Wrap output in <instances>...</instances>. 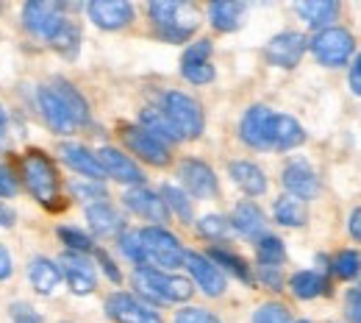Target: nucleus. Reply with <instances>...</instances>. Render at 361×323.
I'll list each match as a JSON object with an SVG mask.
<instances>
[{
	"label": "nucleus",
	"instance_id": "nucleus-36",
	"mask_svg": "<svg viewBox=\"0 0 361 323\" xmlns=\"http://www.w3.org/2000/svg\"><path fill=\"white\" fill-rule=\"evenodd\" d=\"M334 271L339 278H353L361 274V254L359 251H342L334 259Z\"/></svg>",
	"mask_w": 361,
	"mask_h": 323
},
{
	"label": "nucleus",
	"instance_id": "nucleus-46",
	"mask_svg": "<svg viewBox=\"0 0 361 323\" xmlns=\"http://www.w3.org/2000/svg\"><path fill=\"white\" fill-rule=\"evenodd\" d=\"M14 195H17V179L6 165H0V198H14Z\"/></svg>",
	"mask_w": 361,
	"mask_h": 323
},
{
	"label": "nucleus",
	"instance_id": "nucleus-26",
	"mask_svg": "<svg viewBox=\"0 0 361 323\" xmlns=\"http://www.w3.org/2000/svg\"><path fill=\"white\" fill-rule=\"evenodd\" d=\"M28 278H31V284H34L37 293L50 295V293L59 287V281H61V271H59L56 262H50L45 257H37V259L28 265Z\"/></svg>",
	"mask_w": 361,
	"mask_h": 323
},
{
	"label": "nucleus",
	"instance_id": "nucleus-12",
	"mask_svg": "<svg viewBox=\"0 0 361 323\" xmlns=\"http://www.w3.org/2000/svg\"><path fill=\"white\" fill-rule=\"evenodd\" d=\"M94 156H97V162H100V168H103V176H111V179H117L120 184L142 187L145 173L139 170V165H134V162H131L126 153H120L117 148H100Z\"/></svg>",
	"mask_w": 361,
	"mask_h": 323
},
{
	"label": "nucleus",
	"instance_id": "nucleus-53",
	"mask_svg": "<svg viewBox=\"0 0 361 323\" xmlns=\"http://www.w3.org/2000/svg\"><path fill=\"white\" fill-rule=\"evenodd\" d=\"M0 137H3V112H0Z\"/></svg>",
	"mask_w": 361,
	"mask_h": 323
},
{
	"label": "nucleus",
	"instance_id": "nucleus-50",
	"mask_svg": "<svg viewBox=\"0 0 361 323\" xmlns=\"http://www.w3.org/2000/svg\"><path fill=\"white\" fill-rule=\"evenodd\" d=\"M262 278L270 284V287H281V268H262Z\"/></svg>",
	"mask_w": 361,
	"mask_h": 323
},
{
	"label": "nucleus",
	"instance_id": "nucleus-15",
	"mask_svg": "<svg viewBox=\"0 0 361 323\" xmlns=\"http://www.w3.org/2000/svg\"><path fill=\"white\" fill-rule=\"evenodd\" d=\"M123 137H126V145L134 151L139 159H145V162H150V165H156V168H164V165L170 162V148H167L161 139L147 134L142 126H139V129H136V126L134 129H126Z\"/></svg>",
	"mask_w": 361,
	"mask_h": 323
},
{
	"label": "nucleus",
	"instance_id": "nucleus-11",
	"mask_svg": "<svg viewBox=\"0 0 361 323\" xmlns=\"http://www.w3.org/2000/svg\"><path fill=\"white\" fill-rule=\"evenodd\" d=\"M59 271H61V276L67 278V284H70V290L75 295H90L92 290L97 287V274H94L92 262L84 254H73V251L64 254L59 259Z\"/></svg>",
	"mask_w": 361,
	"mask_h": 323
},
{
	"label": "nucleus",
	"instance_id": "nucleus-16",
	"mask_svg": "<svg viewBox=\"0 0 361 323\" xmlns=\"http://www.w3.org/2000/svg\"><path fill=\"white\" fill-rule=\"evenodd\" d=\"M183 265L189 268V274L195 276L197 287H200L206 295L217 298V295H223V293H226V276H223V271H220V268H217V265H214L209 257H200V254H186Z\"/></svg>",
	"mask_w": 361,
	"mask_h": 323
},
{
	"label": "nucleus",
	"instance_id": "nucleus-44",
	"mask_svg": "<svg viewBox=\"0 0 361 323\" xmlns=\"http://www.w3.org/2000/svg\"><path fill=\"white\" fill-rule=\"evenodd\" d=\"M345 315L350 323H361V290H350L345 298Z\"/></svg>",
	"mask_w": 361,
	"mask_h": 323
},
{
	"label": "nucleus",
	"instance_id": "nucleus-32",
	"mask_svg": "<svg viewBox=\"0 0 361 323\" xmlns=\"http://www.w3.org/2000/svg\"><path fill=\"white\" fill-rule=\"evenodd\" d=\"M161 201L167 204V209H173L183 223H192V204L186 198V192L176 184H164L161 187Z\"/></svg>",
	"mask_w": 361,
	"mask_h": 323
},
{
	"label": "nucleus",
	"instance_id": "nucleus-19",
	"mask_svg": "<svg viewBox=\"0 0 361 323\" xmlns=\"http://www.w3.org/2000/svg\"><path fill=\"white\" fill-rule=\"evenodd\" d=\"M180 179H183L186 189H189L192 195H197V198H209V195L217 192V176H214V170H212L206 162L186 159V162L180 165Z\"/></svg>",
	"mask_w": 361,
	"mask_h": 323
},
{
	"label": "nucleus",
	"instance_id": "nucleus-20",
	"mask_svg": "<svg viewBox=\"0 0 361 323\" xmlns=\"http://www.w3.org/2000/svg\"><path fill=\"white\" fill-rule=\"evenodd\" d=\"M59 153H61L64 165H67V168H73L75 173H81V176H87V179H94V182H100V179H103V168H100L97 156H94L92 151H87L84 145L64 142V145L59 148Z\"/></svg>",
	"mask_w": 361,
	"mask_h": 323
},
{
	"label": "nucleus",
	"instance_id": "nucleus-35",
	"mask_svg": "<svg viewBox=\"0 0 361 323\" xmlns=\"http://www.w3.org/2000/svg\"><path fill=\"white\" fill-rule=\"evenodd\" d=\"M120 251H123V257H128L139 268L147 265V259H145V245H142V234H139V231H123V237H120Z\"/></svg>",
	"mask_w": 361,
	"mask_h": 323
},
{
	"label": "nucleus",
	"instance_id": "nucleus-22",
	"mask_svg": "<svg viewBox=\"0 0 361 323\" xmlns=\"http://www.w3.org/2000/svg\"><path fill=\"white\" fill-rule=\"evenodd\" d=\"M295 11L312 25V28H331V23L336 20L339 14V3L334 0H300L295 3Z\"/></svg>",
	"mask_w": 361,
	"mask_h": 323
},
{
	"label": "nucleus",
	"instance_id": "nucleus-39",
	"mask_svg": "<svg viewBox=\"0 0 361 323\" xmlns=\"http://www.w3.org/2000/svg\"><path fill=\"white\" fill-rule=\"evenodd\" d=\"M180 73L186 81L192 84H209L214 78V67L209 61H200V64H180Z\"/></svg>",
	"mask_w": 361,
	"mask_h": 323
},
{
	"label": "nucleus",
	"instance_id": "nucleus-52",
	"mask_svg": "<svg viewBox=\"0 0 361 323\" xmlns=\"http://www.w3.org/2000/svg\"><path fill=\"white\" fill-rule=\"evenodd\" d=\"M11 223H14V215L0 204V226H11Z\"/></svg>",
	"mask_w": 361,
	"mask_h": 323
},
{
	"label": "nucleus",
	"instance_id": "nucleus-18",
	"mask_svg": "<svg viewBox=\"0 0 361 323\" xmlns=\"http://www.w3.org/2000/svg\"><path fill=\"white\" fill-rule=\"evenodd\" d=\"M126 206L136 212L139 218H147L153 223H167V215H170L161 195H156L153 189H145V187H134L126 192Z\"/></svg>",
	"mask_w": 361,
	"mask_h": 323
},
{
	"label": "nucleus",
	"instance_id": "nucleus-24",
	"mask_svg": "<svg viewBox=\"0 0 361 323\" xmlns=\"http://www.w3.org/2000/svg\"><path fill=\"white\" fill-rule=\"evenodd\" d=\"M87 221H90L92 231L100 234V237H114V234L123 231L120 212L111 204H106V201H97V204L87 206Z\"/></svg>",
	"mask_w": 361,
	"mask_h": 323
},
{
	"label": "nucleus",
	"instance_id": "nucleus-14",
	"mask_svg": "<svg viewBox=\"0 0 361 323\" xmlns=\"http://www.w3.org/2000/svg\"><path fill=\"white\" fill-rule=\"evenodd\" d=\"M309 47V40L298 31H286V34H278L275 40H270L267 45V59H270L275 67H298V61L303 59Z\"/></svg>",
	"mask_w": 361,
	"mask_h": 323
},
{
	"label": "nucleus",
	"instance_id": "nucleus-21",
	"mask_svg": "<svg viewBox=\"0 0 361 323\" xmlns=\"http://www.w3.org/2000/svg\"><path fill=\"white\" fill-rule=\"evenodd\" d=\"M303 139H306V131H303V126L295 117H289V114H275L272 117L270 148H275V151H292Z\"/></svg>",
	"mask_w": 361,
	"mask_h": 323
},
{
	"label": "nucleus",
	"instance_id": "nucleus-31",
	"mask_svg": "<svg viewBox=\"0 0 361 323\" xmlns=\"http://www.w3.org/2000/svg\"><path fill=\"white\" fill-rule=\"evenodd\" d=\"M289 287H292V293L298 295V298H317L322 290H325V278L314 274V271H303V274H295L292 281H289Z\"/></svg>",
	"mask_w": 361,
	"mask_h": 323
},
{
	"label": "nucleus",
	"instance_id": "nucleus-51",
	"mask_svg": "<svg viewBox=\"0 0 361 323\" xmlns=\"http://www.w3.org/2000/svg\"><path fill=\"white\" fill-rule=\"evenodd\" d=\"M348 229H350V234H353L356 240H361V209H356V212L350 215V226H348Z\"/></svg>",
	"mask_w": 361,
	"mask_h": 323
},
{
	"label": "nucleus",
	"instance_id": "nucleus-38",
	"mask_svg": "<svg viewBox=\"0 0 361 323\" xmlns=\"http://www.w3.org/2000/svg\"><path fill=\"white\" fill-rule=\"evenodd\" d=\"M253 323H292L289 310L281 304H262L253 315Z\"/></svg>",
	"mask_w": 361,
	"mask_h": 323
},
{
	"label": "nucleus",
	"instance_id": "nucleus-8",
	"mask_svg": "<svg viewBox=\"0 0 361 323\" xmlns=\"http://www.w3.org/2000/svg\"><path fill=\"white\" fill-rule=\"evenodd\" d=\"M23 23L31 34L42 37V40H53L56 31L67 23V17L61 14V6L59 3H45V0H31L25 8H23Z\"/></svg>",
	"mask_w": 361,
	"mask_h": 323
},
{
	"label": "nucleus",
	"instance_id": "nucleus-48",
	"mask_svg": "<svg viewBox=\"0 0 361 323\" xmlns=\"http://www.w3.org/2000/svg\"><path fill=\"white\" fill-rule=\"evenodd\" d=\"M97 259H100V265H103V271H106V276L111 278V281H120V271L114 268V262L103 254V251H97Z\"/></svg>",
	"mask_w": 361,
	"mask_h": 323
},
{
	"label": "nucleus",
	"instance_id": "nucleus-33",
	"mask_svg": "<svg viewBox=\"0 0 361 323\" xmlns=\"http://www.w3.org/2000/svg\"><path fill=\"white\" fill-rule=\"evenodd\" d=\"M209 259H214L217 268H228L231 274H236L239 278L250 281V271H247L245 259H239L236 254H231V251H226V248H212V257H209Z\"/></svg>",
	"mask_w": 361,
	"mask_h": 323
},
{
	"label": "nucleus",
	"instance_id": "nucleus-45",
	"mask_svg": "<svg viewBox=\"0 0 361 323\" xmlns=\"http://www.w3.org/2000/svg\"><path fill=\"white\" fill-rule=\"evenodd\" d=\"M11 318H14V323H42V318L37 315V310H31L28 304H14L11 307Z\"/></svg>",
	"mask_w": 361,
	"mask_h": 323
},
{
	"label": "nucleus",
	"instance_id": "nucleus-28",
	"mask_svg": "<svg viewBox=\"0 0 361 323\" xmlns=\"http://www.w3.org/2000/svg\"><path fill=\"white\" fill-rule=\"evenodd\" d=\"M139 120H142V129H145L147 134H153L156 139H161L164 145H167V142H178L180 139L178 131L173 129V123L167 120V114H164L161 109H145Z\"/></svg>",
	"mask_w": 361,
	"mask_h": 323
},
{
	"label": "nucleus",
	"instance_id": "nucleus-41",
	"mask_svg": "<svg viewBox=\"0 0 361 323\" xmlns=\"http://www.w3.org/2000/svg\"><path fill=\"white\" fill-rule=\"evenodd\" d=\"M59 237L64 240V245L73 248V254H87L92 251V240L78 229H59Z\"/></svg>",
	"mask_w": 361,
	"mask_h": 323
},
{
	"label": "nucleus",
	"instance_id": "nucleus-1",
	"mask_svg": "<svg viewBox=\"0 0 361 323\" xmlns=\"http://www.w3.org/2000/svg\"><path fill=\"white\" fill-rule=\"evenodd\" d=\"M39 109L56 134H73L78 126L90 123V106L67 81H56L39 90Z\"/></svg>",
	"mask_w": 361,
	"mask_h": 323
},
{
	"label": "nucleus",
	"instance_id": "nucleus-27",
	"mask_svg": "<svg viewBox=\"0 0 361 323\" xmlns=\"http://www.w3.org/2000/svg\"><path fill=\"white\" fill-rule=\"evenodd\" d=\"M242 14H245V6L236 3V0H217L209 6V20L217 31H233L239 28L242 23Z\"/></svg>",
	"mask_w": 361,
	"mask_h": 323
},
{
	"label": "nucleus",
	"instance_id": "nucleus-4",
	"mask_svg": "<svg viewBox=\"0 0 361 323\" xmlns=\"http://www.w3.org/2000/svg\"><path fill=\"white\" fill-rule=\"evenodd\" d=\"M161 103V112L167 114L180 139H195L203 134V109L195 98L183 93H167Z\"/></svg>",
	"mask_w": 361,
	"mask_h": 323
},
{
	"label": "nucleus",
	"instance_id": "nucleus-6",
	"mask_svg": "<svg viewBox=\"0 0 361 323\" xmlns=\"http://www.w3.org/2000/svg\"><path fill=\"white\" fill-rule=\"evenodd\" d=\"M23 179H25L28 189L34 192V198L42 201L45 206H53L59 201V176L47 156L28 153L23 159Z\"/></svg>",
	"mask_w": 361,
	"mask_h": 323
},
{
	"label": "nucleus",
	"instance_id": "nucleus-5",
	"mask_svg": "<svg viewBox=\"0 0 361 323\" xmlns=\"http://www.w3.org/2000/svg\"><path fill=\"white\" fill-rule=\"evenodd\" d=\"M142 234V245H145V259L159 265V268H180L186 259V251L180 245L176 234H170L161 226H147L139 231Z\"/></svg>",
	"mask_w": 361,
	"mask_h": 323
},
{
	"label": "nucleus",
	"instance_id": "nucleus-23",
	"mask_svg": "<svg viewBox=\"0 0 361 323\" xmlns=\"http://www.w3.org/2000/svg\"><path fill=\"white\" fill-rule=\"evenodd\" d=\"M231 223H233V229L239 231L242 237H250V240L264 237V212H262L253 201H242V204L233 209Z\"/></svg>",
	"mask_w": 361,
	"mask_h": 323
},
{
	"label": "nucleus",
	"instance_id": "nucleus-40",
	"mask_svg": "<svg viewBox=\"0 0 361 323\" xmlns=\"http://www.w3.org/2000/svg\"><path fill=\"white\" fill-rule=\"evenodd\" d=\"M70 189L81 198V201H100L103 195H106V189H103V184L100 182H94V179H78V182H70Z\"/></svg>",
	"mask_w": 361,
	"mask_h": 323
},
{
	"label": "nucleus",
	"instance_id": "nucleus-43",
	"mask_svg": "<svg viewBox=\"0 0 361 323\" xmlns=\"http://www.w3.org/2000/svg\"><path fill=\"white\" fill-rule=\"evenodd\" d=\"M176 323H220V318H214L209 310L200 307H186L176 315Z\"/></svg>",
	"mask_w": 361,
	"mask_h": 323
},
{
	"label": "nucleus",
	"instance_id": "nucleus-49",
	"mask_svg": "<svg viewBox=\"0 0 361 323\" xmlns=\"http://www.w3.org/2000/svg\"><path fill=\"white\" fill-rule=\"evenodd\" d=\"M350 87H353V93L361 98V56L353 61V70H350Z\"/></svg>",
	"mask_w": 361,
	"mask_h": 323
},
{
	"label": "nucleus",
	"instance_id": "nucleus-42",
	"mask_svg": "<svg viewBox=\"0 0 361 323\" xmlns=\"http://www.w3.org/2000/svg\"><path fill=\"white\" fill-rule=\"evenodd\" d=\"M209 56H212V42L209 40H197L195 45L186 47L180 64H200V61H209Z\"/></svg>",
	"mask_w": 361,
	"mask_h": 323
},
{
	"label": "nucleus",
	"instance_id": "nucleus-47",
	"mask_svg": "<svg viewBox=\"0 0 361 323\" xmlns=\"http://www.w3.org/2000/svg\"><path fill=\"white\" fill-rule=\"evenodd\" d=\"M11 271H14V265H11V254H8V251L0 245V281L11 276Z\"/></svg>",
	"mask_w": 361,
	"mask_h": 323
},
{
	"label": "nucleus",
	"instance_id": "nucleus-54",
	"mask_svg": "<svg viewBox=\"0 0 361 323\" xmlns=\"http://www.w3.org/2000/svg\"><path fill=\"white\" fill-rule=\"evenodd\" d=\"M300 323H309V321H300Z\"/></svg>",
	"mask_w": 361,
	"mask_h": 323
},
{
	"label": "nucleus",
	"instance_id": "nucleus-25",
	"mask_svg": "<svg viewBox=\"0 0 361 323\" xmlns=\"http://www.w3.org/2000/svg\"><path fill=\"white\" fill-rule=\"evenodd\" d=\"M231 179L242 187L247 195H264L267 192V176L253 162H231Z\"/></svg>",
	"mask_w": 361,
	"mask_h": 323
},
{
	"label": "nucleus",
	"instance_id": "nucleus-3",
	"mask_svg": "<svg viewBox=\"0 0 361 323\" xmlns=\"http://www.w3.org/2000/svg\"><path fill=\"white\" fill-rule=\"evenodd\" d=\"M150 17L159 25L161 37L170 42H183L195 34L197 28V8L189 3H178V0H156L150 3Z\"/></svg>",
	"mask_w": 361,
	"mask_h": 323
},
{
	"label": "nucleus",
	"instance_id": "nucleus-9",
	"mask_svg": "<svg viewBox=\"0 0 361 323\" xmlns=\"http://www.w3.org/2000/svg\"><path fill=\"white\" fill-rule=\"evenodd\" d=\"M106 312H109L111 321L117 323H164L161 315L150 304H145L142 298H136L131 293H114V295H109Z\"/></svg>",
	"mask_w": 361,
	"mask_h": 323
},
{
	"label": "nucleus",
	"instance_id": "nucleus-30",
	"mask_svg": "<svg viewBox=\"0 0 361 323\" xmlns=\"http://www.w3.org/2000/svg\"><path fill=\"white\" fill-rule=\"evenodd\" d=\"M256 257H259L262 268H278V265L283 262V257H286V248H283V242H281L278 237L264 234V237H259V242H256Z\"/></svg>",
	"mask_w": 361,
	"mask_h": 323
},
{
	"label": "nucleus",
	"instance_id": "nucleus-29",
	"mask_svg": "<svg viewBox=\"0 0 361 323\" xmlns=\"http://www.w3.org/2000/svg\"><path fill=\"white\" fill-rule=\"evenodd\" d=\"M272 212H275V221H278L281 226H292V229H298V226L306 223V204H303L300 198H295V195H283V198H278Z\"/></svg>",
	"mask_w": 361,
	"mask_h": 323
},
{
	"label": "nucleus",
	"instance_id": "nucleus-37",
	"mask_svg": "<svg viewBox=\"0 0 361 323\" xmlns=\"http://www.w3.org/2000/svg\"><path fill=\"white\" fill-rule=\"evenodd\" d=\"M197 229H200L203 237H209V240H223V237H228V231H231V223H228L226 218H220V215H206L197 223Z\"/></svg>",
	"mask_w": 361,
	"mask_h": 323
},
{
	"label": "nucleus",
	"instance_id": "nucleus-34",
	"mask_svg": "<svg viewBox=\"0 0 361 323\" xmlns=\"http://www.w3.org/2000/svg\"><path fill=\"white\" fill-rule=\"evenodd\" d=\"M78 42H81V31L67 20L59 31H56V37L50 40V45L56 47V50H61V53H67V56H73L75 50H78Z\"/></svg>",
	"mask_w": 361,
	"mask_h": 323
},
{
	"label": "nucleus",
	"instance_id": "nucleus-2",
	"mask_svg": "<svg viewBox=\"0 0 361 323\" xmlns=\"http://www.w3.org/2000/svg\"><path fill=\"white\" fill-rule=\"evenodd\" d=\"M134 287L136 293L153 304H176V301H186L195 290H192V281L183 276H170V274H161L156 268H136L134 271Z\"/></svg>",
	"mask_w": 361,
	"mask_h": 323
},
{
	"label": "nucleus",
	"instance_id": "nucleus-17",
	"mask_svg": "<svg viewBox=\"0 0 361 323\" xmlns=\"http://www.w3.org/2000/svg\"><path fill=\"white\" fill-rule=\"evenodd\" d=\"M283 187L289 195L306 201V198H314L319 192V179H317L314 168L303 159H292L286 168H283Z\"/></svg>",
	"mask_w": 361,
	"mask_h": 323
},
{
	"label": "nucleus",
	"instance_id": "nucleus-13",
	"mask_svg": "<svg viewBox=\"0 0 361 323\" xmlns=\"http://www.w3.org/2000/svg\"><path fill=\"white\" fill-rule=\"evenodd\" d=\"M90 17L97 28L117 31V28H126L134 20V6L126 3V0H92Z\"/></svg>",
	"mask_w": 361,
	"mask_h": 323
},
{
	"label": "nucleus",
	"instance_id": "nucleus-7",
	"mask_svg": "<svg viewBox=\"0 0 361 323\" xmlns=\"http://www.w3.org/2000/svg\"><path fill=\"white\" fill-rule=\"evenodd\" d=\"M309 45H312V53H314V59L319 64H325V67H342L350 59V53H353V37L345 28H334L331 25V28L319 31Z\"/></svg>",
	"mask_w": 361,
	"mask_h": 323
},
{
	"label": "nucleus",
	"instance_id": "nucleus-10",
	"mask_svg": "<svg viewBox=\"0 0 361 323\" xmlns=\"http://www.w3.org/2000/svg\"><path fill=\"white\" fill-rule=\"evenodd\" d=\"M272 112L270 106H250L239 123V134L242 139L256 148V151H267L270 148V131H272Z\"/></svg>",
	"mask_w": 361,
	"mask_h": 323
}]
</instances>
